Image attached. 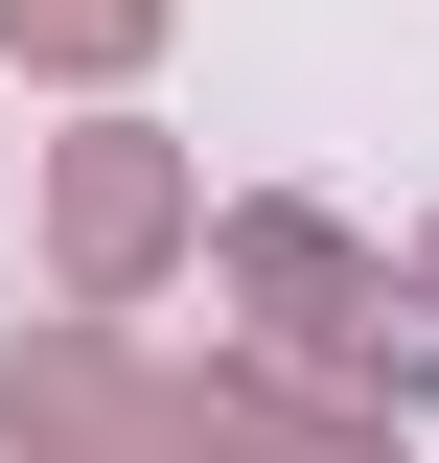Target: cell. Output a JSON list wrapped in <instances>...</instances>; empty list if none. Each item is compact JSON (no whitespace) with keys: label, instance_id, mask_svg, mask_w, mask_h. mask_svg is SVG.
<instances>
[{"label":"cell","instance_id":"6da1fadb","mask_svg":"<svg viewBox=\"0 0 439 463\" xmlns=\"http://www.w3.org/2000/svg\"><path fill=\"white\" fill-rule=\"evenodd\" d=\"M139 232H163V163H70V255H93V279L139 255Z\"/></svg>","mask_w":439,"mask_h":463},{"label":"cell","instance_id":"7a4b0ae2","mask_svg":"<svg viewBox=\"0 0 439 463\" xmlns=\"http://www.w3.org/2000/svg\"><path fill=\"white\" fill-rule=\"evenodd\" d=\"M23 24H47V47H139V0H23Z\"/></svg>","mask_w":439,"mask_h":463}]
</instances>
